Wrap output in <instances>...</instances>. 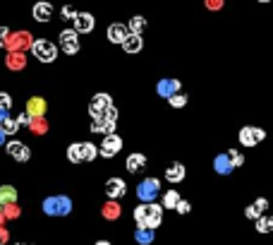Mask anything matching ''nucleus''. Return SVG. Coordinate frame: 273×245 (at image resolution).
Segmentation results:
<instances>
[{
    "instance_id": "f257e3e1",
    "label": "nucleus",
    "mask_w": 273,
    "mask_h": 245,
    "mask_svg": "<svg viewBox=\"0 0 273 245\" xmlns=\"http://www.w3.org/2000/svg\"><path fill=\"white\" fill-rule=\"evenodd\" d=\"M136 228H158L163 223V207L156 202H141L135 207Z\"/></svg>"
},
{
    "instance_id": "f03ea898",
    "label": "nucleus",
    "mask_w": 273,
    "mask_h": 245,
    "mask_svg": "<svg viewBox=\"0 0 273 245\" xmlns=\"http://www.w3.org/2000/svg\"><path fill=\"white\" fill-rule=\"evenodd\" d=\"M72 212V200L67 195H55L43 200V214L48 217H67Z\"/></svg>"
},
{
    "instance_id": "7ed1b4c3",
    "label": "nucleus",
    "mask_w": 273,
    "mask_h": 245,
    "mask_svg": "<svg viewBox=\"0 0 273 245\" xmlns=\"http://www.w3.org/2000/svg\"><path fill=\"white\" fill-rule=\"evenodd\" d=\"M31 51H34V55L41 63H53L55 58H58V48H55L53 41H48V39H36L31 44Z\"/></svg>"
},
{
    "instance_id": "20e7f679",
    "label": "nucleus",
    "mask_w": 273,
    "mask_h": 245,
    "mask_svg": "<svg viewBox=\"0 0 273 245\" xmlns=\"http://www.w3.org/2000/svg\"><path fill=\"white\" fill-rule=\"evenodd\" d=\"M237 139H240L242 147H256L259 142L266 139V130L264 128H256V125H245V128H240Z\"/></svg>"
},
{
    "instance_id": "39448f33",
    "label": "nucleus",
    "mask_w": 273,
    "mask_h": 245,
    "mask_svg": "<svg viewBox=\"0 0 273 245\" xmlns=\"http://www.w3.org/2000/svg\"><path fill=\"white\" fill-rule=\"evenodd\" d=\"M158 192H161V180L158 178H146V180H141L136 185V197L141 202H154L158 197Z\"/></svg>"
},
{
    "instance_id": "423d86ee",
    "label": "nucleus",
    "mask_w": 273,
    "mask_h": 245,
    "mask_svg": "<svg viewBox=\"0 0 273 245\" xmlns=\"http://www.w3.org/2000/svg\"><path fill=\"white\" fill-rule=\"evenodd\" d=\"M31 44H34V39H31V34L29 31H10V39H7V51H27L31 48Z\"/></svg>"
},
{
    "instance_id": "0eeeda50",
    "label": "nucleus",
    "mask_w": 273,
    "mask_h": 245,
    "mask_svg": "<svg viewBox=\"0 0 273 245\" xmlns=\"http://www.w3.org/2000/svg\"><path fill=\"white\" fill-rule=\"evenodd\" d=\"M120 149H122V137L113 133V135H106V137H103V144L98 147V154H101L103 159H113V156H115Z\"/></svg>"
},
{
    "instance_id": "6e6552de",
    "label": "nucleus",
    "mask_w": 273,
    "mask_h": 245,
    "mask_svg": "<svg viewBox=\"0 0 273 245\" xmlns=\"http://www.w3.org/2000/svg\"><path fill=\"white\" fill-rule=\"evenodd\" d=\"M60 46L67 55H75L79 51V34L75 29H62L60 31Z\"/></svg>"
},
{
    "instance_id": "1a4fd4ad",
    "label": "nucleus",
    "mask_w": 273,
    "mask_h": 245,
    "mask_svg": "<svg viewBox=\"0 0 273 245\" xmlns=\"http://www.w3.org/2000/svg\"><path fill=\"white\" fill-rule=\"evenodd\" d=\"M110 106H113L110 94H96V96L91 99V104H89V113H91V118H101Z\"/></svg>"
},
{
    "instance_id": "9d476101",
    "label": "nucleus",
    "mask_w": 273,
    "mask_h": 245,
    "mask_svg": "<svg viewBox=\"0 0 273 245\" xmlns=\"http://www.w3.org/2000/svg\"><path fill=\"white\" fill-rule=\"evenodd\" d=\"M180 80H173V77H165V80H161L158 84H156V91H158V96L161 99H170L173 94H177L180 91Z\"/></svg>"
},
{
    "instance_id": "9b49d317",
    "label": "nucleus",
    "mask_w": 273,
    "mask_h": 245,
    "mask_svg": "<svg viewBox=\"0 0 273 245\" xmlns=\"http://www.w3.org/2000/svg\"><path fill=\"white\" fill-rule=\"evenodd\" d=\"M185 176H187V168H185V163H180V161L170 163V166L165 168V180H168V183H173V185L182 183V180H185Z\"/></svg>"
},
{
    "instance_id": "f8f14e48",
    "label": "nucleus",
    "mask_w": 273,
    "mask_h": 245,
    "mask_svg": "<svg viewBox=\"0 0 273 245\" xmlns=\"http://www.w3.org/2000/svg\"><path fill=\"white\" fill-rule=\"evenodd\" d=\"M266 209H269V200H266V197H256V200L245 209V217L252 219V221H256L259 217L266 214Z\"/></svg>"
},
{
    "instance_id": "ddd939ff",
    "label": "nucleus",
    "mask_w": 273,
    "mask_h": 245,
    "mask_svg": "<svg viewBox=\"0 0 273 245\" xmlns=\"http://www.w3.org/2000/svg\"><path fill=\"white\" fill-rule=\"evenodd\" d=\"M94 24H96L94 15H89V12H77V15H75V31H77V34H89V31H94Z\"/></svg>"
},
{
    "instance_id": "4468645a",
    "label": "nucleus",
    "mask_w": 273,
    "mask_h": 245,
    "mask_svg": "<svg viewBox=\"0 0 273 245\" xmlns=\"http://www.w3.org/2000/svg\"><path fill=\"white\" fill-rule=\"evenodd\" d=\"M103 190H106V195H108V200H120V197H125L127 185H125V180H122V178H110Z\"/></svg>"
},
{
    "instance_id": "2eb2a0df",
    "label": "nucleus",
    "mask_w": 273,
    "mask_h": 245,
    "mask_svg": "<svg viewBox=\"0 0 273 245\" xmlns=\"http://www.w3.org/2000/svg\"><path fill=\"white\" fill-rule=\"evenodd\" d=\"M7 154L15 159V161H29L31 159V152H29L27 144H22V142H7Z\"/></svg>"
},
{
    "instance_id": "dca6fc26",
    "label": "nucleus",
    "mask_w": 273,
    "mask_h": 245,
    "mask_svg": "<svg viewBox=\"0 0 273 245\" xmlns=\"http://www.w3.org/2000/svg\"><path fill=\"white\" fill-rule=\"evenodd\" d=\"M120 46H122V51H125V53L135 55V53H139V51L144 48V39H141L139 34H127V36H125V41H122Z\"/></svg>"
},
{
    "instance_id": "f3484780",
    "label": "nucleus",
    "mask_w": 273,
    "mask_h": 245,
    "mask_svg": "<svg viewBox=\"0 0 273 245\" xmlns=\"http://www.w3.org/2000/svg\"><path fill=\"white\" fill-rule=\"evenodd\" d=\"M233 161H230V156H228V152H223V154H218L216 159H214V171L218 173V176H230L233 173Z\"/></svg>"
},
{
    "instance_id": "a211bd4d",
    "label": "nucleus",
    "mask_w": 273,
    "mask_h": 245,
    "mask_svg": "<svg viewBox=\"0 0 273 245\" xmlns=\"http://www.w3.org/2000/svg\"><path fill=\"white\" fill-rule=\"evenodd\" d=\"M127 34H130V29H127V24H120V22H113V24L108 27V41H113V44H122Z\"/></svg>"
},
{
    "instance_id": "6ab92c4d",
    "label": "nucleus",
    "mask_w": 273,
    "mask_h": 245,
    "mask_svg": "<svg viewBox=\"0 0 273 245\" xmlns=\"http://www.w3.org/2000/svg\"><path fill=\"white\" fill-rule=\"evenodd\" d=\"M5 63H7L10 70H24V67H27V58H24L22 51H7Z\"/></svg>"
},
{
    "instance_id": "aec40b11",
    "label": "nucleus",
    "mask_w": 273,
    "mask_h": 245,
    "mask_svg": "<svg viewBox=\"0 0 273 245\" xmlns=\"http://www.w3.org/2000/svg\"><path fill=\"white\" fill-rule=\"evenodd\" d=\"M53 17V5L51 2H36L34 5V20L36 22H48Z\"/></svg>"
},
{
    "instance_id": "412c9836",
    "label": "nucleus",
    "mask_w": 273,
    "mask_h": 245,
    "mask_svg": "<svg viewBox=\"0 0 273 245\" xmlns=\"http://www.w3.org/2000/svg\"><path fill=\"white\" fill-rule=\"evenodd\" d=\"M146 166V156L141 154V152H135V154H130L127 156V161H125V168L130 171V173H139L141 168Z\"/></svg>"
},
{
    "instance_id": "4be33fe9",
    "label": "nucleus",
    "mask_w": 273,
    "mask_h": 245,
    "mask_svg": "<svg viewBox=\"0 0 273 245\" xmlns=\"http://www.w3.org/2000/svg\"><path fill=\"white\" fill-rule=\"evenodd\" d=\"M115 125H117V123H110V120H106V118H94V123H91V133L113 135V133H115Z\"/></svg>"
},
{
    "instance_id": "5701e85b",
    "label": "nucleus",
    "mask_w": 273,
    "mask_h": 245,
    "mask_svg": "<svg viewBox=\"0 0 273 245\" xmlns=\"http://www.w3.org/2000/svg\"><path fill=\"white\" fill-rule=\"evenodd\" d=\"M27 113L31 118H36V115H43L46 113V101L41 99V96H34V99H29L27 101Z\"/></svg>"
},
{
    "instance_id": "b1692460",
    "label": "nucleus",
    "mask_w": 273,
    "mask_h": 245,
    "mask_svg": "<svg viewBox=\"0 0 273 245\" xmlns=\"http://www.w3.org/2000/svg\"><path fill=\"white\" fill-rule=\"evenodd\" d=\"M101 214H103V219H108V221H115V219H120V204H117V200H108V202L103 204Z\"/></svg>"
},
{
    "instance_id": "393cba45",
    "label": "nucleus",
    "mask_w": 273,
    "mask_h": 245,
    "mask_svg": "<svg viewBox=\"0 0 273 245\" xmlns=\"http://www.w3.org/2000/svg\"><path fill=\"white\" fill-rule=\"evenodd\" d=\"M180 200H182V197H180L177 190H165L163 197H161V207H163V209H175Z\"/></svg>"
},
{
    "instance_id": "a878e982",
    "label": "nucleus",
    "mask_w": 273,
    "mask_h": 245,
    "mask_svg": "<svg viewBox=\"0 0 273 245\" xmlns=\"http://www.w3.org/2000/svg\"><path fill=\"white\" fill-rule=\"evenodd\" d=\"M29 130H31L34 135H46V133H48V123H46V118H43V115H36V118H31V123H29Z\"/></svg>"
},
{
    "instance_id": "bb28decb",
    "label": "nucleus",
    "mask_w": 273,
    "mask_h": 245,
    "mask_svg": "<svg viewBox=\"0 0 273 245\" xmlns=\"http://www.w3.org/2000/svg\"><path fill=\"white\" fill-rule=\"evenodd\" d=\"M79 154H82V161H94L98 156V149L91 142H79Z\"/></svg>"
},
{
    "instance_id": "cd10ccee",
    "label": "nucleus",
    "mask_w": 273,
    "mask_h": 245,
    "mask_svg": "<svg viewBox=\"0 0 273 245\" xmlns=\"http://www.w3.org/2000/svg\"><path fill=\"white\" fill-rule=\"evenodd\" d=\"M154 238H156V236H154V228H136L135 231V241L139 245H151Z\"/></svg>"
},
{
    "instance_id": "c85d7f7f",
    "label": "nucleus",
    "mask_w": 273,
    "mask_h": 245,
    "mask_svg": "<svg viewBox=\"0 0 273 245\" xmlns=\"http://www.w3.org/2000/svg\"><path fill=\"white\" fill-rule=\"evenodd\" d=\"M17 202V190L12 185H0V204H10Z\"/></svg>"
},
{
    "instance_id": "c756f323",
    "label": "nucleus",
    "mask_w": 273,
    "mask_h": 245,
    "mask_svg": "<svg viewBox=\"0 0 273 245\" xmlns=\"http://www.w3.org/2000/svg\"><path fill=\"white\" fill-rule=\"evenodd\" d=\"M256 233H273V217H259L256 219Z\"/></svg>"
},
{
    "instance_id": "7c9ffc66",
    "label": "nucleus",
    "mask_w": 273,
    "mask_h": 245,
    "mask_svg": "<svg viewBox=\"0 0 273 245\" xmlns=\"http://www.w3.org/2000/svg\"><path fill=\"white\" fill-rule=\"evenodd\" d=\"M127 29H130V34H139V36H141V34H144V29H146V20L136 15V17H132V20H130Z\"/></svg>"
},
{
    "instance_id": "2f4dec72",
    "label": "nucleus",
    "mask_w": 273,
    "mask_h": 245,
    "mask_svg": "<svg viewBox=\"0 0 273 245\" xmlns=\"http://www.w3.org/2000/svg\"><path fill=\"white\" fill-rule=\"evenodd\" d=\"M20 217V207L17 202H10V204H2V219L5 221H12V219Z\"/></svg>"
},
{
    "instance_id": "473e14b6",
    "label": "nucleus",
    "mask_w": 273,
    "mask_h": 245,
    "mask_svg": "<svg viewBox=\"0 0 273 245\" xmlns=\"http://www.w3.org/2000/svg\"><path fill=\"white\" fill-rule=\"evenodd\" d=\"M17 128H20V123H17V120H12V118H5V120L0 123V130L5 133V137L15 135V133H17Z\"/></svg>"
},
{
    "instance_id": "72a5a7b5",
    "label": "nucleus",
    "mask_w": 273,
    "mask_h": 245,
    "mask_svg": "<svg viewBox=\"0 0 273 245\" xmlns=\"http://www.w3.org/2000/svg\"><path fill=\"white\" fill-rule=\"evenodd\" d=\"M168 104H170L173 109H185V106H187V96H185L182 91H177V94H173V96L168 99Z\"/></svg>"
},
{
    "instance_id": "f704fd0d",
    "label": "nucleus",
    "mask_w": 273,
    "mask_h": 245,
    "mask_svg": "<svg viewBox=\"0 0 273 245\" xmlns=\"http://www.w3.org/2000/svg\"><path fill=\"white\" fill-rule=\"evenodd\" d=\"M67 159L72 163H82V154H79V142H75V144H70L67 147Z\"/></svg>"
},
{
    "instance_id": "c9c22d12",
    "label": "nucleus",
    "mask_w": 273,
    "mask_h": 245,
    "mask_svg": "<svg viewBox=\"0 0 273 245\" xmlns=\"http://www.w3.org/2000/svg\"><path fill=\"white\" fill-rule=\"evenodd\" d=\"M228 156H230V161H233V166H235V168H240V166L245 163V156H242L237 149H228Z\"/></svg>"
},
{
    "instance_id": "e433bc0d",
    "label": "nucleus",
    "mask_w": 273,
    "mask_h": 245,
    "mask_svg": "<svg viewBox=\"0 0 273 245\" xmlns=\"http://www.w3.org/2000/svg\"><path fill=\"white\" fill-rule=\"evenodd\" d=\"M175 212H177V214H190L192 204L187 202V200H180V202H177V207H175Z\"/></svg>"
},
{
    "instance_id": "4c0bfd02",
    "label": "nucleus",
    "mask_w": 273,
    "mask_h": 245,
    "mask_svg": "<svg viewBox=\"0 0 273 245\" xmlns=\"http://www.w3.org/2000/svg\"><path fill=\"white\" fill-rule=\"evenodd\" d=\"M10 106H12V96L0 91V109H10Z\"/></svg>"
},
{
    "instance_id": "58836bf2",
    "label": "nucleus",
    "mask_w": 273,
    "mask_h": 245,
    "mask_svg": "<svg viewBox=\"0 0 273 245\" xmlns=\"http://www.w3.org/2000/svg\"><path fill=\"white\" fill-rule=\"evenodd\" d=\"M7 39H10V29L0 27V46H2V48H7Z\"/></svg>"
},
{
    "instance_id": "ea45409f",
    "label": "nucleus",
    "mask_w": 273,
    "mask_h": 245,
    "mask_svg": "<svg viewBox=\"0 0 273 245\" xmlns=\"http://www.w3.org/2000/svg\"><path fill=\"white\" fill-rule=\"evenodd\" d=\"M75 15H77V12H75L72 5H65V7H62V20H75Z\"/></svg>"
},
{
    "instance_id": "a19ab883",
    "label": "nucleus",
    "mask_w": 273,
    "mask_h": 245,
    "mask_svg": "<svg viewBox=\"0 0 273 245\" xmlns=\"http://www.w3.org/2000/svg\"><path fill=\"white\" fill-rule=\"evenodd\" d=\"M206 7L209 10H220L223 7V0H206Z\"/></svg>"
},
{
    "instance_id": "79ce46f5",
    "label": "nucleus",
    "mask_w": 273,
    "mask_h": 245,
    "mask_svg": "<svg viewBox=\"0 0 273 245\" xmlns=\"http://www.w3.org/2000/svg\"><path fill=\"white\" fill-rule=\"evenodd\" d=\"M17 123H20V125H29V123H31V115H29L27 111H24V113L17 118Z\"/></svg>"
},
{
    "instance_id": "37998d69",
    "label": "nucleus",
    "mask_w": 273,
    "mask_h": 245,
    "mask_svg": "<svg viewBox=\"0 0 273 245\" xmlns=\"http://www.w3.org/2000/svg\"><path fill=\"white\" fill-rule=\"evenodd\" d=\"M7 238H10V233H7V231L0 226V241H2V243H7Z\"/></svg>"
},
{
    "instance_id": "c03bdc74",
    "label": "nucleus",
    "mask_w": 273,
    "mask_h": 245,
    "mask_svg": "<svg viewBox=\"0 0 273 245\" xmlns=\"http://www.w3.org/2000/svg\"><path fill=\"white\" fill-rule=\"evenodd\" d=\"M5 118H10V115H7V109H0V123H2Z\"/></svg>"
},
{
    "instance_id": "a18cd8bd",
    "label": "nucleus",
    "mask_w": 273,
    "mask_h": 245,
    "mask_svg": "<svg viewBox=\"0 0 273 245\" xmlns=\"http://www.w3.org/2000/svg\"><path fill=\"white\" fill-rule=\"evenodd\" d=\"M94 245H113V243H108V241H98V243H94Z\"/></svg>"
},
{
    "instance_id": "49530a36",
    "label": "nucleus",
    "mask_w": 273,
    "mask_h": 245,
    "mask_svg": "<svg viewBox=\"0 0 273 245\" xmlns=\"http://www.w3.org/2000/svg\"><path fill=\"white\" fill-rule=\"evenodd\" d=\"M2 142H5V133L0 130V144H2Z\"/></svg>"
},
{
    "instance_id": "de8ad7c7",
    "label": "nucleus",
    "mask_w": 273,
    "mask_h": 245,
    "mask_svg": "<svg viewBox=\"0 0 273 245\" xmlns=\"http://www.w3.org/2000/svg\"><path fill=\"white\" fill-rule=\"evenodd\" d=\"M0 219H2V204H0Z\"/></svg>"
},
{
    "instance_id": "09e8293b",
    "label": "nucleus",
    "mask_w": 273,
    "mask_h": 245,
    "mask_svg": "<svg viewBox=\"0 0 273 245\" xmlns=\"http://www.w3.org/2000/svg\"><path fill=\"white\" fill-rule=\"evenodd\" d=\"M2 223H5V219H0V226H2Z\"/></svg>"
},
{
    "instance_id": "8fccbe9b",
    "label": "nucleus",
    "mask_w": 273,
    "mask_h": 245,
    "mask_svg": "<svg viewBox=\"0 0 273 245\" xmlns=\"http://www.w3.org/2000/svg\"><path fill=\"white\" fill-rule=\"evenodd\" d=\"M259 2H271V0H259Z\"/></svg>"
},
{
    "instance_id": "3c124183",
    "label": "nucleus",
    "mask_w": 273,
    "mask_h": 245,
    "mask_svg": "<svg viewBox=\"0 0 273 245\" xmlns=\"http://www.w3.org/2000/svg\"><path fill=\"white\" fill-rule=\"evenodd\" d=\"M0 245H5V243H2V241H0Z\"/></svg>"
},
{
    "instance_id": "603ef678",
    "label": "nucleus",
    "mask_w": 273,
    "mask_h": 245,
    "mask_svg": "<svg viewBox=\"0 0 273 245\" xmlns=\"http://www.w3.org/2000/svg\"><path fill=\"white\" fill-rule=\"evenodd\" d=\"M17 245H20V243H17Z\"/></svg>"
}]
</instances>
